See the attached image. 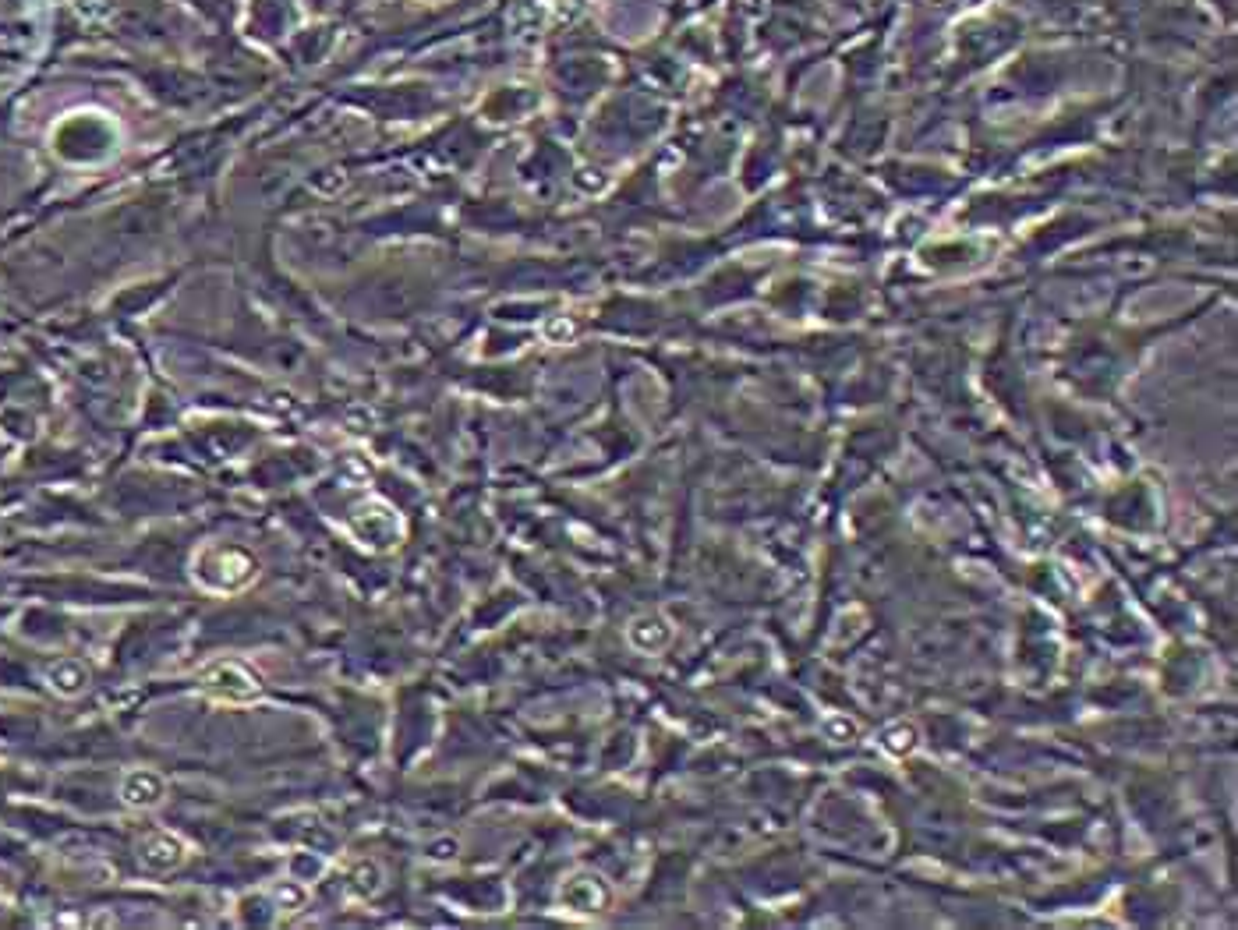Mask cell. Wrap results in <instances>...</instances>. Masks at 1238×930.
<instances>
[{"label":"cell","instance_id":"6","mask_svg":"<svg viewBox=\"0 0 1238 930\" xmlns=\"http://www.w3.org/2000/svg\"><path fill=\"white\" fill-rule=\"evenodd\" d=\"M46 687L54 690L57 697H78L89 690V669L78 658H61V662L46 669Z\"/></svg>","mask_w":1238,"mask_h":930},{"label":"cell","instance_id":"13","mask_svg":"<svg viewBox=\"0 0 1238 930\" xmlns=\"http://www.w3.org/2000/svg\"><path fill=\"white\" fill-rule=\"evenodd\" d=\"M542 333H545V340H552V344H566V340L577 333V326L574 322H566V319H549L542 326Z\"/></svg>","mask_w":1238,"mask_h":930},{"label":"cell","instance_id":"3","mask_svg":"<svg viewBox=\"0 0 1238 930\" xmlns=\"http://www.w3.org/2000/svg\"><path fill=\"white\" fill-rule=\"evenodd\" d=\"M347 531L365 552H393L404 542L407 524L393 503H386L383 496H368L351 510Z\"/></svg>","mask_w":1238,"mask_h":930},{"label":"cell","instance_id":"4","mask_svg":"<svg viewBox=\"0 0 1238 930\" xmlns=\"http://www.w3.org/2000/svg\"><path fill=\"white\" fill-rule=\"evenodd\" d=\"M135 856H138V863H142V870H149V874H170V870L188 863L192 849H188V842H184L177 831L153 828L138 839Z\"/></svg>","mask_w":1238,"mask_h":930},{"label":"cell","instance_id":"9","mask_svg":"<svg viewBox=\"0 0 1238 930\" xmlns=\"http://www.w3.org/2000/svg\"><path fill=\"white\" fill-rule=\"evenodd\" d=\"M269 899L276 902L280 913H301V909L312 902V888H308V881H301V877H283V881L273 885Z\"/></svg>","mask_w":1238,"mask_h":930},{"label":"cell","instance_id":"12","mask_svg":"<svg viewBox=\"0 0 1238 930\" xmlns=\"http://www.w3.org/2000/svg\"><path fill=\"white\" fill-rule=\"evenodd\" d=\"M291 870H294V877H301V881L312 885L315 877H322V870H326V860H322L319 853H298L291 860Z\"/></svg>","mask_w":1238,"mask_h":930},{"label":"cell","instance_id":"5","mask_svg":"<svg viewBox=\"0 0 1238 930\" xmlns=\"http://www.w3.org/2000/svg\"><path fill=\"white\" fill-rule=\"evenodd\" d=\"M117 796H121V803L131 810H153L167 800V778L153 768H135L121 778Z\"/></svg>","mask_w":1238,"mask_h":930},{"label":"cell","instance_id":"8","mask_svg":"<svg viewBox=\"0 0 1238 930\" xmlns=\"http://www.w3.org/2000/svg\"><path fill=\"white\" fill-rule=\"evenodd\" d=\"M344 885H347V892H351V899L368 902V899L379 895V888H383V870H379V863L375 860H358L351 870H347Z\"/></svg>","mask_w":1238,"mask_h":930},{"label":"cell","instance_id":"10","mask_svg":"<svg viewBox=\"0 0 1238 930\" xmlns=\"http://www.w3.org/2000/svg\"><path fill=\"white\" fill-rule=\"evenodd\" d=\"M333 474H337L344 485H368L375 478V464L368 460V453L361 450H347L333 460Z\"/></svg>","mask_w":1238,"mask_h":930},{"label":"cell","instance_id":"14","mask_svg":"<svg viewBox=\"0 0 1238 930\" xmlns=\"http://www.w3.org/2000/svg\"><path fill=\"white\" fill-rule=\"evenodd\" d=\"M344 421L351 425V432H372V414H368V407H351V411L344 414Z\"/></svg>","mask_w":1238,"mask_h":930},{"label":"cell","instance_id":"7","mask_svg":"<svg viewBox=\"0 0 1238 930\" xmlns=\"http://www.w3.org/2000/svg\"><path fill=\"white\" fill-rule=\"evenodd\" d=\"M559 899H563V906L574 909V913H595V909L602 906L605 892H602V885H598L595 877L577 874V877H570V881L563 885Z\"/></svg>","mask_w":1238,"mask_h":930},{"label":"cell","instance_id":"2","mask_svg":"<svg viewBox=\"0 0 1238 930\" xmlns=\"http://www.w3.org/2000/svg\"><path fill=\"white\" fill-rule=\"evenodd\" d=\"M195 687L216 704H252L262 697L266 683L262 676L241 658H213L199 669Z\"/></svg>","mask_w":1238,"mask_h":930},{"label":"cell","instance_id":"1","mask_svg":"<svg viewBox=\"0 0 1238 930\" xmlns=\"http://www.w3.org/2000/svg\"><path fill=\"white\" fill-rule=\"evenodd\" d=\"M188 577L206 595H241L259 580V559L241 545L202 542L188 559Z\"/></svg>","mask_w":1238,"mask_h":930},{"label":"cell","instance_id":"11","mask_svg":"<svg viewBox=\"0 0 1238 930\" xmlns=\"http://www.w3.org/2000/svg\"><path fill=\"white\" fill-rule=\"evenodd\" d=\"M630 641H634L641 651H655V648H662V641H665L662 623H658V619H637V623L630 626Z\"/></svg>","mask_w":1238,"mask_h":930}]
</instances>
